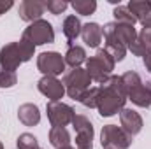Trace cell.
Wrapping results in <instances>:
<instances>
[{
    "instance_id": "1",
    "label": "cell",
    "mask_w": 151,
    "mask_h": 149,
    "mask_svg": "<svg viewBox=\"0 0 151 149\" xmlns=\"http://www.w3.org/2000/svg\"><path fill=\"white\" fill-rule=\"evenodd\" d=\"M127 104V95L121 84V75H111L106 82L97 86V109L102 117H111L121 112Z\"/></svg>"
},
{
    "instance_id": "2",
    "label": "cell",
    "mask_w": 151,
    "mask_h": 149,
    "mask_svg": "<svg viewBox=\"0 0 151 149\" xmlns=\"http://www.w3.org/2000/svg\"><path fill=\"white\" fill-rule=\"evenodd\" d=\"M102 35L106 40V51L114 58V62H121L127 56L130 44L137 39V30L132 25L111 21L104 25Z\"/></svg>"
},
{
    "instance_id": "3",
    "label": "cell",
    "mask_w": 151,
    "mask_h": 149,
    "mask_svg": "<svg viewBox=\"0 0 151 149\" xmlns=\"http://www.w3.org/2000/svg\"><path fill=\"white\" fill-rule=\"evenodd\" d=\"M35 53V46L21 37L18 42H9L0 49V67L2 70L14 72L21 63L30 62Z\"/></svg>"
},
{
    "instance_id": "4",
    "label": "cell",
    "mask_w": 151,
    "mask_h": 149,
    "mask_svg": "<svg viewBox=\"0 0 151 149\" xmlns=\"http://www.w3.org/2000/svg\"><path fill=\"white\" fill-rule=\"evenodd\" d=\"M121 84L127 100H132L137 107H151V81L144 82L137 72L128 70L121 75Z\"/></svg>"
},
{
    "instance_id": "5",
    "label": "cell",
    "mask_w": 151,
    "mask_h": 149,
    "mask_svg": "<svg viewBox=\"0 0 151 149\" xmlns=\"http://www.w3.org/2000/svg\"><path fill=\"white\" fill-rule=\"evenodd\" d=\"M84 63H86L84 70H86L88 75L91 77V81H95V82H99V84L106 82V81L113 75L114 65H116L114 58L106 51V47H104V49H99V51L95 53V56L86 58Z\"/></svg>"
},
{
    "instance_id": "6",
    "label": "cell",
    "mask_w": 151,
    "mask_h": 149,
    "mask_svg": "<svg viewBox=\"0 0 151 149\" xmlns=\"http://www.w3.org/2000/svg\"><path fill=\"white\" fill-rule=\"evenodd\" d=\"M63 86H65V93L70 97V98H74V100H79L81 98V95L86 91V90H90L91 86V77L88 75V72L84 70V69H72V70H69L67 74L63 75Z\"/></svg>"
},
{
    "instance_id": "7",
    "label": "cell",
    "mask_w": 151,
    "mask_h": 149,
    "mask_svg": "<svg viewBox=\"0 0 151 149\" xmlns=\"http://www.w3.org/2000/svg\"><path fill=\"white\" fill-rule=\"evenodd\" d=\"M23 39H27L28 42H32L34 46H44V44H51L55 40V30L53 25L46 19H37L34 23H30L25 32Z\"/></svg>"
},
{
    "instance_id": "8",
    "label": "cell",
    "mask_w": 151,
    "mask_h": 149,
    "mask_svg": "<svg viewBox=\"0 0 151 149\" xmlns=\"http://www.w3.org/2000/svg\"><path fill=\"white\" fill-rule=\"evenodd\" d=\"M132 139L121 126L116 125H106L100 132V144L102 148L113 149H128L132 146Z\"/></svg>"
},
{
    "instance_id": "9",
    "label": "cell",
    "mask_w": 151,
    "mask_h": 149,
    "mask_svg": "<svg viewBox=\"0 0 151 149\" xmlns=\"http://www.w3.org/2000/svg\"><path fill=\"white\" fill-rule=\"evenodd\" d=\"M65 60L60 53L56 51H44L37 56V69L39 72L49 77H56V75L65 72Z\"/></svg>"
},
{
    "instance_id": "10",
    "label": "cell",
    "mask_w": 151,
    "mask_h": 149,
    "mask_svg": "<svg viewBox=\"0 0 151 149\" xmlns=\"http://www.w3.org/2000/svg\"><path fill=\"white\" fill-rule=\"evenodd\" d=\"M46 112H47V119L51 123V126H62L65 128L67 125L72 123L76 112L70 105L63 104V102H47L46 105Z\"/></svg>"
},
{
    "instance_id": "11",
    "label": "cell",
    "mask_w": 151,
    "mask_h": 149,
    "mask_svg": "<svg viewBox=\"0 0 151 149\" xmlns=\"http://www.w3.org/2000/svg\"><path fill=\"white\" fill-rule=\"evenodd\" d=\"M37 88L46 98H49V102H60L65 95V86L56 77L42 75V79L37 82Z\"/></svg>"
},
{
    "instance_id": "12",
    "label": "cell",
    "mask_w": 151,
    "mask_h": 149,
    "mask_svg": "<svg viewBox=\"0 0 151 149\" xmlns=\"http://www.w3.org/2000/svg\"><path fill=\"white\" fill-rule=\"evenodd\" d=\"M119 123H121V128L130 135V137H134V135H137L141 130H142V117H141V114L139 112H135L134 109H121L119 112Z\"/></svg>"
},
{
    "instance_id": "13",
    "label": "cell",
    "mask_w": 151,
    "mask_h": 149,
    "mask_svg": "<svg viewBox=\"0 0 151 149\" xmlns=\"http://www.w3.org/2000/svg\"><path fill=\"white\" fill-rule=\"evenodd\" d=\"M44 11H46L44 2H40V0H25V2L19 4L18 12H19V18L30 25V23H34L37 19H42L40 16L44 14Z\"/></svg>"
},
{
    "instance_id": "14",
    "label": "cell",
    "mask_w": 151,
    "mask_h": 149,
    "mask_svg": "<svg viewBox=\"0 0 151 149\" xmlns=\"http://www.w3.org/2000/svg\"><path fill=\"white\" fill-rule=\"evenodd\" d=\"M127 7L135 16V19L142 25V28L151 30V2H148V0H130Z\"/></svg>"
},
{
    "instance_id": "15",
    "label": "cell",
    "mask_w": 151,
    "mask_h": 149,
    "mask_svg": "<svg viewBox=\"0 0 151 149\" xmlns=\"http://www.w3.org/2000/svg\"><path fill=\"white\" fill-rule=\"evenodd\" d=\"M81 37H83V42L88 47H99L100 42H102V39H104L102 27L99 23H86L81 28Z\"/></svg>"
},
{
    "instance_id": "16",
    "label": "cell",
    "mask_w": 151,
    "mask_h": 149,
    "mask_svg": "<svg viewBox=\"0 0 151 149\" xmlns=\"http://www.w3.org/2000/svg\"><path fill=\"white\" fill-rule=\"evenodd\" d=\"M132 51V54L135 56H144L151 51V30L150 28H142L141 32H137V39L130 44L128 47Z\"/></svg>"
},
{
    "instance_id": "17",
    "label": "cell",
    "mask_w": 151,
    "mask_h": 149,
    "mask_svg": "<svg viewBox=\"0 0 151 149\" xmlns=\"http://www.w3.org/2000/svg\"><path fill=\"white\" fill-rule=\"evenodd\" d=\"M18 119L25 126H35L40 121V112L35 104H23L18 109Z\"/></svg>"
},
{
    "instance_id": "18",
    "label": "cell",
    "mask_w": 151,
    "mask_h": 149,
    "mask_svg": "<svg viewBox=\"0 0 151 149\" xmlns=\"http://www.w3.org/2000/svg\"><path fill=\"white\" fill-rule=\"evenodd\" d=\"M63 60H65V65H69V67H72V69H79L81 63L86 62V51H84V47H81V46L69 44V49H67Z\"/></svg>"
},
{
    "instance_id": "19",
    "label": "cell",
    "mask_w": 151,
    "mask_h": 149,
    "mask_svg": "<svg viewBox=\"0 0 151 149\" xmlns=\"http://www.w3.org/2000/svg\"><path fill=\"white\" fill-rule=\"evenodd\" d=\"M49 144L55 149L65 148V146H70V133L67 128H62V126H55L49 130Z\"/></svg>"
},
{
    "instance_id": "20",
    "label": "cell",
    "mask_w": 151,
    "mask_h": 149,
    "mask_svg": "<svg viewBox=\"0 0 151 149\" xmlns=\"http://www.w3.org/2000/svg\"><path fill=\"white\" fill-rule=\"evenodd\" d=\"M81 28H83V25H81L79 18L74 14H70L63 19V35L67 37L69 44H72V40H76L81 35Z\"/></svg>"
},
{
    "instance_id": "21",
    "label": "cell",
    "mask_w": 151,
    "mask_h": 149,
    "mask_svg": "<svg viewBox=\"0 0 151 149\" xmlns=\"http://www.w3.org/2000/svg\"><path fill=\"white\" fill-rule=\"evenodd\" d=\"M113 14H114V21H116V23H125V25H132V27L137 23L135 16L128 11L127 5H118V7H114Z\"/></svg>"
},
{
    "instance_id": "22",
    "label": "cell",
    "mask_w": 151,
    "mask_h": 149,
    "mask_svg": "<svg viewBox=\"0 0 151 149\" xmlns=\"http://www.w3.org/2000/svg\"><path fill=\"white\" fill-rule=\"evenodd\" d=\"M72 126H74L76 133H88V135H93V125L91 121L83 116V114H76L74 119H72Z\"/></svg>"
},
{
    "instance_id": "23",
    "label": "cell",
    "mask_w": 151,
    "mask_h": 149,
    "mask_svg": "<svg viewBox=\"0 0 151 149\" xmlns=\"http://www.w3.org/2000/svg\"><path fill=\"white\" fill-rule=\"evenodd\" d=\"M70 5L81 16H90V14H93L97 11V2L95 0H74Z\"/></svg>"
},
{
    "instance_id": "24",
    "label": "cell",
    "mask_w": 151,
    "mask_h": 149,
    "mask_svg": "<svg viewBox=\"0 0 151 149\" xmlns=\"http://www.w3.org/2000/svg\"><path fill=\"white\" fill-rule=\"evenodd\" d=\"M16 146H18V149H35L39 148V140L32 133H21L16 140Z\"/></svg>"
},
{
    "instance_id": "25",
    "label": "cell",
    "mask_w": 151,
    "mask_h": 149,
    "mask_svg": "<svg viewBox=\"0 0 151 149\" xmlns=\"http://www.w3.org/2000/svg\"><path fill=\"white\" fill-rule=\"evenodd\" d=\"M77 102H81V104H83L84 107H88V109H97V88L86 90V91L81 95V98H79Z\"/></svg>"
},
{
    "instance_id": "26",
    "label": "cell",
    "mask_w": 151,
    "mask_h": 149,
    "mask_svg": "<svg viewBox=\"0 0 151 149\" xmlns=\"http://www.w3.org/2000/svg\"><path fill=\"white\" fill-rule=\"evenodd\" d=\"M44 5H46V11L58 16L69 7V2H65V0H47V2H44Z\"/></svg>"
},
{
    "instance_id": "27",
    "label": "cell",
    "mask_w": 151,
    "mask_h": 149,
    "mask_svg": "<svg viewBox=\"0 0 151 149\" xmlns=\"http://www.w3.org/2000/svg\"><path fill=\"white\" fill-rule=\"evenodd\" d=\"M18 82L16 72L11 70H0V88H12Z\"/></svg>"
},
{
    "instance_id": "28",
    "label": "cell",
    "mask_w": 151,
    "mask_h": 149,
    "mask_svg": "<svg viewBox=\"0 0 151 149\" xmlns=\"http://www.w3.org/2000/svg\"><path fill=\"white\" fill-rule=\"evenodd\" d=\"M76 149H93V135L76 133Z\"/></svg>"
},
{
    "instance_id": "29",
    "label": "cell",
    "mask_w": 151,
    "mask_h": 149,
    "mask_svg": "<svg viewBox=\"0 0 151 149\" xmlns=\"http://www.w3.org/2000/svg\"><path fill=\"white\" fill-rule=\"evenodd\" d=\"M12 5H14V2H12V0H0V16H2V14H5Z\"/></svg>"
},
{
    "instance_id": "30",
    "label": "cell",
    "mask_w": 151,
    "mask_h": 149,
    "mask_svg": "<svg viewBox=\"0 0 151 149\" xmlns=\"http://www.w3.org/2000/svg\"><path fill=\"white\" fill-rule=\"evenodd\" d=\"M142 62H144L146 70H148V72H151V51L148 53V54H144V56H142Z\"/></svg>"
},
{
    "instance_id": "31",
    "label": "cell",
    "mask_w": 151,
    "mask_h": 149,
    "mask_svg": "<svg viewBox=\"0 0 151 149\" xmlns=\"http://www.w3.org/2000/svg\"><path fill=\"white\" fill-rule=\"evenodd\" d=\"M60 149H76V148H72V146H65V148H60Z\"/></svg>"
},
{
    "instance_id": "32",
    "label": "cell",
    "mask_w": 151,
    "mask_h": 149,
    "mask_svg": "<svg viewBox=\"0 0 151 149\" xmlns=\"http://www.w3.org/2000/svg\"><path fill=\"white\" fill-rule=\"evenodd\" d=\"M0 149H4V146H2V142H0Z\"/></svg>"
},
{
    "instance_id": "33",
    "label": "cell",
    "mask_w": 151,
    "mask_h": 149,
    "mask_svg": "<svg viewBox=\"0 0 151 149\" xmlns=\"http://www.w3.org/2000/svg\"><path fill=\"white\" fill-rule=\"evenodd\" d=\"M35 149H42V148H40V146H39V148H35Z\"/></svg>"
},
{
    "instance_id": "34",
    "label": "cell",
    "mask_w": 151,
    "mask_h": 149,
    "mask_svg": "<svg viewBox=\"0 0 151 149\" xmlns=\"http://www.w3.org/2000/svg\"><path fill=\"white\" fill-rule=\"evenodd\" d=\"M104 149H113V148H104Z\"/></svg>"
}]
</instances>
